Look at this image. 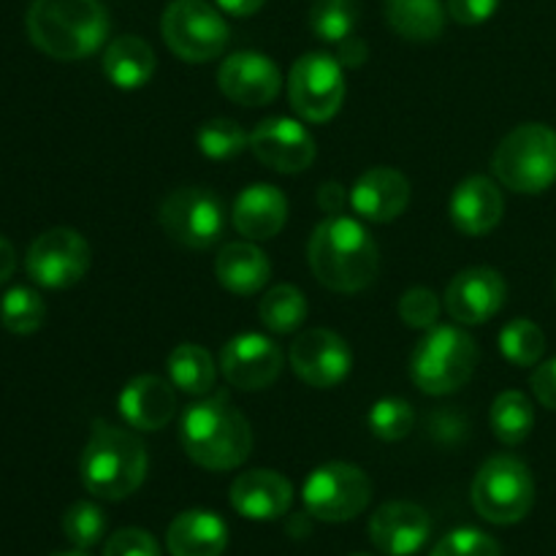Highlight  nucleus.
Here are the masks:
<instances>
[{"mask_svg":"<svg viewBox=\"0 0 556 556\" xmlns=\"http://www.w3.org/2000/svg\"><path fill=\"white\" fill-rule=\"evenodd\" d=\"M307 258L313 275L337 293L364 291L372 286L380 269V253L372 233L345 215H331L315 226Z\"/></svg>","mask_w":556,"mask_h":556,"instance_id":"f257e3e1","label":"nucleus"},{"mask_svg":"<svg viewBox=\"0 0 556 556\" xmlns=\"http://www.w3.org/2000/svg\"><path fill=\"white\" fill-rule=\"evenodd\" d=\"M179 443L190 462L204 470L226 472L248 462L253 429L226 394H212L185 410Z\"/></svg>","mask_w":556,"mask_h":556,"instance_id":"f03ea898","label":"nucleus"},{"mask_svg":"<svg viewBox=\"0 0 556 556\" xmlns=\"http://www.w3.org/2000/svg\"><path fill=\"white\" fill-rule=\"evenodd\" d=\"M25 25L30 41L54 60L87 58L109 36V14L101 0H33Z\"/></svg>","mask_w":556,"mask_h":556,"instance_id":"7ed1b4c3","label":"nucleus"},{"mask_svg":"<svg viewBox=\"0 0 556 556\" xmlns=\"http://www.w3.org/2000/svg\"><path fill=\"white\" fill-rule=\"evenodd\" d=\"M147 448L134 432L109 424H96L85 451H81V483L101 500L130 497L144 483Z\"/></svg>","mask_w":556,"mask_h":556,"instance_id":"20e7f679","label":"nucleus"},{"mask_svg":"<svg viewBox=\"0 0 556 556\" xmlns=\"http://www.w3.org/2000/svg\"><path fill=\"white\" fill-rule=\"evenodd\" d=\"M492 172L516 193L535 195L556 182V130L525 123L510 130L492 155Z\"/></svg>","mask_w":556,"mask_h":556,"instance_id":"39448f33","label":"nucleus"},{"mask_svg":"<svg viewBox=\"0 0 556 556\" xmlns=\"http://www.w3.org/2000/svg\"><path fill=\"white\" fill-rule=\"evenodd\" d=\"M478 348L467 331L456 326H432L410 356V378L424 394L445 396L472 378Z\"/></svg>","mask_w":556,"mask_h":556,"instance_id":"423d86ee","label":"nucleus"},{"mask_svg":"<svg viewBox=\"0 0 556 556\" xmlns=\"http://www.w3.org/2000/svg\"><path fill=\"white\" fill-rule=\"evenodd\" d=\"M472 505L489 525L508 527L535 505V478L516 456H492L472 481Z\"/></svg>","mask_w":556,"mask_h":556,"instance_id":"0eeeda50","label":"nucleus"},{"mask_svg":"<svg viewBox=\"0 0 556 556\" xmlns=\"http://www.w3.org/2000/svg\"><path fill=\"white\" fill-rule=\"evenodd\" d=\"M163 41L185 63H210L228 47V22L206 0H172L161 20Z\"/></svg>","mask_w":556,"mask_h":556,"instance_id":"6e6552de","label":"nucleus"},{"mask_svg":"<svg viewBox=\"0 0 556 556\" xmlns=\"http://www.w3.org/2000/svg\"><path fill=\"white\" fill-rule=\"evenodd\" d=\"M302 500L309 516L326 525H340L367 510L372 500V481L362 467L348 465V462H329L309 472Z\"/></svg>","mask_w":556,"mask_h":556,"instance_id":"1a4fd4ad","label":"nucleus"},{"mask_svg":"<svg viewBox=\"0 0 556 556\" xmlns=\"http://www.w3.org/2000/svg\"><path fill=\"white\" fill-rule=\"evenodd\" d=\"M288 98L293 112L307 123H326L345 101L342 63L331 54L309 52L293 63L288 76Z\"/></svg>","mask_w":556,"mask_h":556,"instance_id":"9d476101","label":"nucleus"},{"mask_svg":"<svg viewBox=\"0 0 556 556\" xmlns=\"http://www.w3.org/2000/svg\"><path fill=\"white\" fill-rule=\"evenodd\" d=\"M161 226L174 242L193 250H206L223 237L226 210L212 190L179 188L163 199Z\"/></svg>","mask_w":556,"mask_h":556,"instance_id":"9b49d317","label":"nucleus"},{"mask_svg":"<svg viewBox=\"0 0 556 556\" xmlns=\"http://www.w3.org/2000/svg\"><path fill=\"white\" fill-rule=\"evenodd\" d=\"M27 275L43 288H71L90 269V244L74 228H49L27 250Z\"/></svg>","mask_w":556,"mask_h":556,"instance_id":"f8f14e48","label":"nucleus"},{"mask_svg":"<svg viewBox=\"0 0 556 556\" xmlns=\"http://www.w3.org/2000/svg\"><path fill=\"white\" fill-rule=\"evenodd\" d=\"M353 353L331 329H307L291 345V367L296 378L313 389H334L351 375Z\"/></svg>","mask_w":556,"mask_h":556,"instance_id":"ddd939ff","label":"nucleus"},{"mask_svg":"<svg viewBox=\"0 0 556 556\" xmlns=\"http://www.w3.org/2000/svg\"><path fill=\"white\" fill-rule=\"evenodd\" d=\"M220 369L233 389H269L282 372V351L271 337L248 331V334L231 337L223 345Z\"/></svg>","mask_w":556,"mask_h":556,"instance_id":"4468645a","label":"nucleus"},{"mask_svg":"<svg viewBox=\"0 0 556 556\" xmlns=\"http://www.w3.org/2000/svg\"><path fill=\"white\" fill-rule=\"evenodd\" d=\"M250 152L280 174L307 172L315 161V139L291 117H269L250 130Z\"/></svg>","mask_w":556,"mask_h":556,"instance_id":"2eb2a0df","label":"nucleus"},{"mask_svg":"<svg viewBox=\"0 0 556 556\" xmlns=\"http://www.w3.org/2000/svg\"><path fill=\"white\" fill-rule=\"evenodd\" d=\"M508 286L503 275L489 266H472V269L459 271L445 288V313L465 326L486 324L489 318L503 309Z\"/></svg>","mask_w":556,"mask_h":556,"instance_id":"dca6fc26","label":"nucleus"},{"mask_svg":"<svg viewBox=\"0 0 556 556\" xmlns=\"http://www.w3.org/2000/svg\"><path fill=\"white\" fill-rule=\"evenodd\" d=\"M217 85L223 96L239 106H266L277 98L282 85L280 68L271 58L261 52H233L223 60L217 71Z\"/></svg>","mask_w":556,"mask_h":556,"instance_id":"f3484780","label":"nucleus"},{"mask_svg":"<svg viewBox=\"0 0 556 556\" xmlns=\"http://www.w3.org/2000/svg\"><path fill=\"white\" fill-rule=\"evenodd\" d=\"M432 535V516L416 503L380 505L369 519V541L386 556H413Z\"/></svg>","mask_w":556,"mask_h":556,"instance_id":"a211bd4d","label":"nucleus"},{"mask_svg":"<svg viewBox=\"0 0 556 556\" xmlns=\"http://www.w3.org/2000/svg\"><path fill=\"white\" fill-rule=\"evenodd\" d=\"M228 500L244 519L275 521L291 508L293 486L286 476L275 470H250L231 483Z\"/></svg>","mask_w":556,"mask_h":556,"instance_id":"6ab92c4d","label":"nucleus"},{"mask_svg":"<svg viewBox=\"0 0 556 556\" xmlns=\"http://www.w3.org/2000/svg\"><path fill=\"white\" fill-rule=\"evenodd\" d=\"M410 204V182L396 168H369L351 188V206L369 223H391Z\"/></svg>","mask_w":556,"mask_h":556,"instance_id":"aec40b11","label":"nucleus"},{"mask_svg":"<svg viewBox=\"0 0 556 556\" xmlns=\"http://www.w3.org/2000/svg\"><path fill=\"white\" fill-rule=\"evenodd\" d=\"M233 228L250 242H266L286 228L288 199L275 185H248L233 201Z\"/></svg>","mask_w":556,"mask_h":556,"instance_id":"412c9836","label":"nucleus"},{"mask_svg":"<svg viewBox=\"0 0 556 556\" xmlns=\"http://www.w3.org/2000/svg\"><path fill=\"white\" fill-rule=\"evenodd\" d=\"M174 413H177L174 383L155 375H139L119 394V416L128 421V427L141 432H157L172 421Z\"/></svg>","mask_w":556,"mask_h":556,"instance_id":"4be33fe9","label":"nucleus"},{"mask_svg":"<svg viewBox=\"0 0 556 556\" xmlns=\"http://www.w3.org/2000/svg\"><path fill=\"white\" fill-rule=\"evenodd\" d=\"M505 201L489 177H467L451 195V223L465 237H483L503 220Z\"/></svg>","mask_w":556,"mask_h":556,"instance_id":"5701e85b","label":"nucleus"},{"mask_svg":"<svg viewBox=\"0 0 556 556\" xmlns=\"http://www.w3.org/2000/svg\"><path fill=\"white\" fill-rule=\"evenodd\" d=\"M228 527L212 510H185L168 525L166 548L172 556H223Z\"/></svg>","mask_w":556,"mask_h":556,"instance_id":"b1692460","label":"nucleus"},{"mask_svg":"<svg viewBox=\"0 0 556 556\" xmlns=\"http://www.w3.org/2000/svg\"><path fill=\"white\" fill-rule=\"evenodd\" d=\"M215 277L226 291L253 296L269 282L271 264L264 250L253 242H231L217 253Z\"/></svg>","mask_w":556,"mask_h":556,"instance_id":"393cba45","label":"nucleus"},{"mask_svg":"<svg viewBox=\"0 0 556 556\" xmlns=\"http://www.w3.org/2000/svg\"><path fill=\"white\" fill-rule=\"evenodd\" d=\"M103 74L119 90L144 87L155 74V52L139 36H119L103 52Z\"/></svg>","mask_w":556,"mask_h":556,"instance_id":"a878e982","label":"nucleus"},{"mask_svg":"<svg viewBox=\"0 0 556 556\" xmlns=\"http://www.w3.org/2000/svg\"><path fill=\"white\" fill-rule=\"evenodd\" d=\"M386 22L396 36L427 43L443 36L445 9L440 0H386Z\"/></svg>","mask_w":556,"mask_h":556,"instance_id":"bb28decb","label":"nucleus"},{"mask_svg":"<svg viewBox=\"0 0 556 556\" xmlns=\"http://www.w3.org/2000/svg\"><path fill=\"white\" fill-rule=\"evenodd\" d=\"M168 378L179 391L190 396H206L215 389V362H212L210 351L193 342H182L168 356Z\"/></svg>","mask_w":556,"mask_h":556,"instance_id":"cd10ccee","label":"nucleus"},{"mask_svg":"<svg viewBox=\"0 0 556 556\" xmlns=\"http://www.w3.org/2000/svg\"><path fill=\"white\" fill-rule=\"evenodd\" d=\"M489 424H492V432L500 443L519 445L530 438L532 427H535V407H532L530 396L521 394V391H503L494 400Z\"/></svg>","mask_w":556,"mask_h":556,"instance_id":"c85d7f7f","label":"nucleus"},{"mask_svg":"<svg viewBox=\"0 0 556 556\" xmlns=\"http://www.w3.org/2000/svg\"><path fill=\"white\" fill-rule=\"evenodd\" d=\"M258 318L275 334H291L307 318V299L296 286H275L258 304Z\"/></svg>","mask_w":556,"mask_h":556,"instance_id":"c756f323","label":"nucleus"},{"mask_svg":"<svg viewBox=\"0 0 556 556\" xmlns=\"http://www.w3.org/2000/svg\"><path fill=\"white\" fill-rule=\"evenodd\" d=\"M47 318V304L33 288H11L0 299V324L11 334H33Z\"/></svg>","mask_w":556,"mask_h":556,"instance_id":"7c9ffc66","label":"nucleus"},{"mask_svg":"<svg viewBox=\"0 0 556 556\" xmlns=\"http://www.w3.org/2000/svg\"><path fill=\"white\" fill-rule=\"evenodd\" d=\"M358 22L356 0H315L309 9V27L318 38L329 43H340L353 36Z\"/></svg>","mask_w":556,"mask_h":556,"instance_id":"2f4dec72","label":"nucleus"},{"mask_svg":"<svg viewBox=\"0 0 556 556\" xmlns=\"http://www.w3.org/2000/svg\"><path fill=\"white\" fill-rule=\"evenodd\" d=\"M500 351L516 367H532L546 351V337L530 318H516L500 331Z\"/></svg>","mask_w":556,"mask_h":556,"instance_id":"473e14b6","label":"nucleus"},{"mask_svg":"<svg viewBox=\"0 0 556 556\" xmlns=\"http://www.w3.org/2000/svg\"><path fill=\"white\" fill-rule=\"evenodd\" d=\"M195 141H199V150L210 161H228V157L250 150V134H244L239 123L228 117H215L201 123L199 130H195Z\"/></svg>","mask_w":556,"mask_h":556,"instance_id":"72a5a7b5","label":"nucleus"},{"mask_svg":"<svg viewBox=\"0 0 556 556\" xmlns=\"http://www.w3.org/2000/svg\"><path fill=\"white\" fill-rule=\"evenodd\" d=\"M63 535L68 538L71 546L87 552L106 535V514L96 503H85V500L74 503L63 514Z\"/></svg>","mask_w":556,"mask_h":556,"instance_id":"f704fd0d","label":"nucleus"},{"mask_svg":"<svg viewBox=\"0 0 556 556\" xmlns=\"http://www.w3.org/2000/svg\"><path fill=\"white\" fill-rule=\"evenodd\" d=\"M367 421L375 438L386 440V443H396V440L410 434L413 424H416V413H413L410 402L400 400V396H386V400L375 402Z\"/></svg>","mask_w":556,"mask_h":556,"instance_id":"c9c22d12","label":"nucleus"},{"mask_svg":"<svg viewBox=\"0 0 556 556\" xmlns=\"http://www.w3.org/2000/svg\"><path fill=\"white\" fill-rule=\"evenodd\" d=\"M429 556H503V548L492 535L472 527L448 532Z\"/></svg>","mask_w":556,"mask_h":556,"instance_id":"e433bc0d","label":"nucleus"},{"mask_svg":"<svg viewBox=\"0 0 556 556\" xmlns=\"http://www.w3.org/2000/svg\"><path fill=\"white\" fill-rule=\"evenodd\" d=\"M400 318L410 329H432L440 318V299L429 288H410L400 299Z\"/></svg>","mask_w":556,"mask_h":556,"instance_id":"4c0bfd02","label":"nucleus"},{"mask_svg":"<svg viewBox=\"0 0 556 556\" xmlns=\"http://www.w3.org/2000/svg\"><path fill=\"white\" fill-rule=\"evenodd\" d=\"M103 556H161V546L150 532L128 527V530H119L109 538L106 546H103Z\"/></svg>","mask_w":556,"mask_h":556,"instance_id":"58836bf2","label":"nucleus"},{"mask_svg":"<svg viewBox=\"0 0 556 556\" xmlns=\"http://www.w3.org/2000/svg\"><path fill=\"white\" fill-rule=\"evenodd\" d=\"M500 0H448V14L459 25H481L497 11Z\"/></svg>","mask_w":556,"mask_h":556,"instance_id":"ea45409f","label":"nucleus"},{"mask_svg":"<svg viewBox=\"0 0 556 556\" xmlns=\"http://www.w3.org/2000/svg\"><path fill=\"white\" fill-rule=\"evenodd\" d=\"M530 383L538 402H541L543 407H548V410H556V358L541 364V367L532 372Z\"/></svg>","mask_w":556,"mask_h":556,"instance_id":"a19ab883","label":"nucleus"},{"mask_svg":"<svg viewBox=\"0 0 556 556\" xmlns=\"http://www.w3.org/2000/svg\"><path fill=\"white\" fill-rule=\"evenodd\" d=\"M345 201L348 193L340 182H326L318 188V204L324 206V212H329V215H340Z\"/></svg>","mask_w":556,"mask_h":556,"instance_id":"79ce46f5","label":"nucleus"},{"mask_svg":"<svg viewBox=\"0 0 556 556\" xmlns=\"http://www.w3.org/2000/svg\"><path fill=\"white\" fill-rule=\"evenodd\" d=\"M367 60V47H364L362 38L351 36L345 41H340V63L348 65V68H356Z\"/></svg>","mask_w":556,"mask_h":556,"instance_id":"37998d69","label":"nucleus"},{"mask_svg":"<svg viewBox=\"0 0 556 556\" xmlns=\"http://www.w3.org/2000/svg\"><path fill=\"white\" fill-rule=\"evenodd\" d=\"M215 3L231 16H250V14H255V11H258L266 0H215Z\"/></svg>","mask_w":556,"mask_h":556,"instance_id":"c03bdc74","label":"nucleus"},{"mask_svg":"<svg viewBox=\"0 0 556 556\" xmlns=\"http://www.w3.org/2000/svg\"><path fill=\"white\" fill-rule=\"evenodd\" d=\"M14 269H16L14 248H11L9 239L0 237V286H3V282L14 275Z\"/></svg>","mask_w":556,"mask_h":556,"instance_id":"a18cd8bd","label":"nucleus"},{"mask_svg":"<svg viewBox=\"0 0 556 556\" xmlns=\"http://www.w3.org/2000/svg\"><path fill=\"white\" fill-rule=\"evenodd\" d=\"M52 556H90V554H85V552H81V548H79V552H63V554H52Z\"/></svg>","mask_w":556,"mask_h":556,"instance_id":"49530a36","label":"nucleus"},{"mask_svg":"<svg viewBox=\"0 0 556 556\" xmlns=\"http://www.w3.org/2000/svg\"><path fill=\"white\" fill-rule=\"evenodd\" d=\"M351 556H372V554H351Z\"/></svg>","mask_w":556,"mask_h":556,"instance_id":"de8ad7c7","label":"nucleus"}]
</instances>
